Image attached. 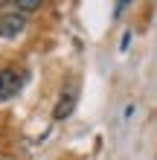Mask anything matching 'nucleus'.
I'll return each mask as SVG.
<instances>
[{
  "instance_id": "f257e3e1",
  "label": "nucleus",
  "mask_w": 157,
  "mask_h": 160,
  "mask_svg": "<svg viewBox=\"0 0 157 160\" xmlns=\"http://www.w3.org/2000/svg\"><path fill=\"white\" fill-rule=\"evenodd\" d=\"M21 84H23V76H21L17 70H12V67L0 70V102L12 99L15 93L21 90Z\"/></svg>"
},
{
  "instance_id": "f03ea898",
  "label": "nucleus",
  "mask_w": 157,
  "mask_h": 160,
  "mask_svg": "<svg viewBox=\"0 0 157 160\" xmlns=\"http://www.w3.org/2000/svg\"><path fill=\"white\" fill-rule=\"evenodd\" d=\"M26 29V18L17 12V15H3L0 18V38H15Z\"/></svg>"
},
{
  "instance_id": "7ed1b4c3",
  "label": "nucleus",
  "mask_w": 157,
  "mask_h": 160,
  "mask_svg": "<svg viewBox=\"0 0 157 160\" xmlns=\"http://www.w3.org/2000/svg\"><path fill=\"white\" fill-rule=\"evenodd\" d=\"M73 108H76V96L73 93H64L58 99V105H55V111H52V119H67L73 114Z\"/></svg>"
},
{
  "instance_id": "20e7f679",
  "label": "nucleus",
  "mask_w": 157,
  "mask_h": 160,
  "mask_svg": "<svg viewBox=\"0 0 157 160\" xmlns=\"http://www.w3.org/2000/svg\"><path fill=\"white\" fill-rule=\"evenodd\" d=\"M12 3L21 9V15H29V12H38L44 6V0H12Z\"/></svg>"
},
{
  "instance_id": "39448f33",
  "label": "nucleus",
  "mask_w": 157,
  "mask_h": 160,
  "mask_svg": "<svg viewBox=\"0 0 157 160\" xmlns=\"http://www.w3.org/2000/svg\"><path fill=\"white\" fill-rule=\"evenodd\" d=\"M128 3H131V0H116V15H119V12H122V9H125Z\"/></svg>"
},
{
  "instance_id": "423d86ee",
  "label": "nucleus",
  "mask_w": 157,
  "mask_h": 160,
  "mask_svg": "<svg viewBox=\"0 0 157 160\" xmlns=\"http://www.w3.org/2000/svg\"><path fill=\"white\" fill-rule=\"evenodd\" d=\"M0 160H12V157H9V154H0Z\"/></svg>"
},
{
  "instance_id": "0eeeda50",
  "label": "nucleus",
  "mask_w": 157,
  "mask_h": 160,
  "mask_svg": "<svg viewBox=\"0 0 157 160\" xmlns=\"http://www.w3.org/2000/svg\"><path fill=\"white\" fill-rule=\"evenodd\" d=\"M6 3H9V0H0V6H6Z\"/></svg>"
}]
</instances>
